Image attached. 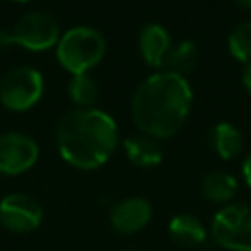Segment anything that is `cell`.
Returning a JSON list of instances; mask_svg holds the SVG:
<instances>
[{
    "mask_svg": "<svg viewBox=\"0 0 251 251\" xmlns=\"http://www.w3.org/2000/svg\"><path fill=\"white\" fill-rule=\"evenodd\" d=\"M216 245L227 251H251V208L245 204H226L210 226Z\"/></svg>",
    "mask_w": 251,
    "mask_h": 251,
    "instance_id": "4",
    "label": "cell"
},
{
    "mask_svg": "<svg viewBox=\"0 0 251 251\" xmlns=\"http://www.w3.org/2000/svg\"><path fill=\"white\" fill-rule=\"evenodd\" d=\"M153 216V208L149 200L141 196H131L122 202H118L110 212V224L112 227L122 235H131L141 231Z\"/></svg>",
    "mask_w": 251,
    "mask_h": 251,
    "instance_id": "9",
    "label": "cell"
},
{
    "mask_svg": "<svg viewBox=\"0 0 251 251\" xmlns=\"http://www.w3.org/2000/svg\"><path fill=\"white\" fill-rule=\"evenodd\" d=\"M241 10H247V12H251V0H233Z\"/></svg>",
    "mask_w": 251,
    "mask_h": 251,
    "instance_id": "21",
    "label": "cell"
},
{
    "mask_svg": "<svg viewBox=\"0 0 251 251\" xmlns=\"http://www.w3.org/2000/svg\"><path fill=\"white\" fill-rule=\"evenodd\" d=\"M43 94V76L31 67H16L0 80V102L6 110L25 112Z\"/></svg>",
    "mask_w": 251,
    "mask_h": 251,
    "instance_id": "5",
    "label": "cell"
},
{
    "mask_svg": "<svg viewBox=\"0 0 251 251\" xmlns=\"http://www.w3.org/2000/svg\"><path fill=\"white\" fill-rule=\"evenodd\" d=\"M55 51L61 67L75 76L88 73L102 61L106 53V41L94 27L76 25L59 37Z\"/></svg>",
    "mask_w": 251,
    "mask_h": 251,
    "instance_id": "3",
    "label": "cell"
},
{
    "mask_svg": "<svg viewBox=\"0 0 251 251\" xmlns=\"http://www.w3.org/2000/svg\"><path fill=\"white\" fill-rule=\"evenodd\" d=\"M192 106V88L188 80L171 71L149 75L133 92L131 120L135 127L153 139L176 135Z\"/></svg>",
    "mask_w": 251,
    "mask_h": 251,
    "instance_id": "1",
    "label": "cell"
},
{
    "mask_svg": "<svg viewBox=\"0 0 251 251\" xmlns=\"http://www.w3.org/2000/svg\"><path fill=\"white\" fill-rule=\"evenodd\" d=\"M16 2H27V0H16Z\"/></svg>",
    "mask_w": 251,
    "mask_h": 251,
    "instance_id": "22",
    "label": "cell"
},
{
    "mask_svg": "<svg viewBox=\"0 0 251 251\" xmlns=\"http://www.w3.org/2000/svg\"><path fill=\"white\" fill-rule=\"evenodd\" d=\"M229 55L239 63H251V20L239 22L227 35Z\"/></svg>",
    "mask_w": 251,
    "mask_h": 251,
    "instance_id": "16",
    "label": "cell"
},
{
    "mask_svg": "<svg viewBox=\"0 0 251 251\" xmlns=\"http://www.w3.org/2000/svg\"><path fill=\"white\" fill-rule=\"evenodd\" d=\"M43 220L41 204L27 194H8L0 200V224L14 233H29Z\"/></svg>",
    "mask_w": 251,
    "mask_h": 251,
    "instance_id": "7",
    "label": "cell"
},
{
    "mask_svg": "<svg viewBox=\"0 0 251 251\" xmlns=\"http://www.w3.org/2000/svg\"><path fill=\"white\" fill-rule=\"evenodd\" d=\"M120 141L116 120L96 108H76L67 112L55 129L59 155L75 169L92 171L102 167Z\"/></svg>",
    "mask_w": 251,
    "mask_h": 251,
    "instance_id": "2",
    "label": "cell"
},
{
    "mask_svg": "<svg viewBox=\"0 0 251 251\" xmlns=\"http://www.w3.org/2000/svg\"><path fill=\"white\" fill-rule=\"evenodd\" d=\"M69 94L78 108H92V104L98 100V84L88 73L75 75L69 84Z\"/></svg>",
    "mask_w": 251,
    "mask_h": 251,
    "instance_id": "17",
    "label": "cell"
},
{
    "mask_svg": "<svg viewBox=\"0 0 251 251\" xmlns=\"http://www.w3.org/2000/svg\"><path fill=\"white\" fill-rule=\"evenodd\" d=\"M241 173H243V178L247 182V186L251 188V153L243 159V165H241Z\"/></svg>",
    "mask_w": 251,
    "mask_h": 251,
    "instance_id": "19",
    "label": "cell"
},
{
    "mask_svg": "<svg viewBox=\"0 0 251 251\" xmlns=\"http://www.w3.org/2000/svg\"><path fill=\"white\" fill-rule=\"evenodd\" d=\"M10 45H14V37H12V31L8 29H0V53L8 51Z\"/></svg>",
    "mask_w": 251,
    "mask_h": 251,
    "instance_id": "18",
    "label": "cell"
},
{
    "mask_svg": "<svg viewBox=\"0 0 251 251\" xmlns=\"http://www.w3.org/2000/svg\"><path fill=\"white\" fill-rule=\"evenodd\" d=\"M237 178L226 171H214L202 180V194L214 204H227L237 194Z\"/></svg>",
    "mask_w": 251,
    "mask_h": 251,
    "instance_id": "14",
    "label": "cell"
},
{
    "mask_svg": "<svg viewBox=\"0 0 251 251\" xmlns=\"http://www.w3.org/2000/svg\"><path fill=\"white\" fill-rule=\"evenodd\" d=\"M124 147H126L127 159L135 167H155L163 161V149L159 141L149 135H143V133L131 135L126 139Z\"/></svg>",
    "mask_w": 251,
    "mask_h": 251,
    "instance_id": "13",
    "label": "cell"
},
{
    "mask_svg": "<svg viewBox=\"0 0 251 251\" xmlns=\"http://www.w3.org/2000/svg\"><path fill=\"white\" fill-rule=\"evenodd\" d=\"M196 63H198V47L190 39H182L175 43L165 59V65L169 67L167 71L180 75V76L192 73L196 69Z\"/></svg>",
    "mask_w": 251,
    "mask_h": 251,
    "instance_id": "15",
    "label": "cell"
},
{
    "mask_svg": "<svg viewBox=\"0 0 251 251\" xmlns=\"http://www.w3.org/2000/svg\"><path fill=\"white\" fill-rule=\"evenodd\" d=\"M173 47L169 31L161 24H147L139 33V51L147 65L161 67Z\"/></svg>",
    "mask_w": 251,
    "mask_h": 251,
    "instance_id": "10",
    "label": "cell"
},
{
    "mask_svg": "<svg viewBox=\"0 0 251 251\" xmlns=\"http://www.w3.org/2000/svg\"><path fill=\"white\" fill-rule=\"evenodd\" d=\"M241 82H243L245 90L251 94V63H247V65H245V69H243V75H241Z\"/></svg>",
    "mask_w": 251,
    "mask_h": 251,
    "instance_id": "20",
    "label": "cell"
},
{
    "mask_svg": "<svg viewBox=\"0 0 251 251\" xmlns=\"http://www.w3.org/2000/svg\"><path fill=\"white\" fill-rule=\"evenodd\" d=\"M14 43L27 51H45L57 45L61 37L59 24L53 16L43 12L24 14L10 29Z\"/></svg>",
    "mask_w": 251,
    "mask_h": 251,
    "instance_id": "6",
    "label": "cell"
},
{
    "mask_svg": "<svg viewBox=\"0 0 251 251\" xmlns=\"http://www.w3.org/2000/svg\"><path fill=\"white\" fill-rule=\"evenodd\" d=\"M210 145L218 157L231 161V159L239 157L243 151V135L233 124L218 122L210 129Z\"/></svg>",
    "mask_w": 251,
    "mask_h": 251,
    "instance_id": "12",
    "label": "cell"
},
{
    "mask_svg": "<svg viewBox=\"0 0 251 251\" xmlns=\"http://www.w3.org/2000/svg\"><path fill=\"white\" fill-rule=\"evenodd\" d=\"M39 157L37 143L25 133L0 135V175H22L29 171Z\"/></svg>",
    "mask_w": 251,
    "mask_h": 251,
    "instance_id": "8",
    "label": "cell"
},
{
    "mask_svg": "<svg viewBox=\"0 0 251 251\" xmlns=\"http://www.w3.org/2000/svg\"><path fill=\"white\" fill-rule=\"evenodd\" d=\"M169 235L180 247H198L208 239V229L196 216L178 214L169 222Z\"/></svg>",
    "mask_w": 251,
    "mask_h": 251,
    "instance_id": "11",
    "label": "cell"
}]
</instances>
